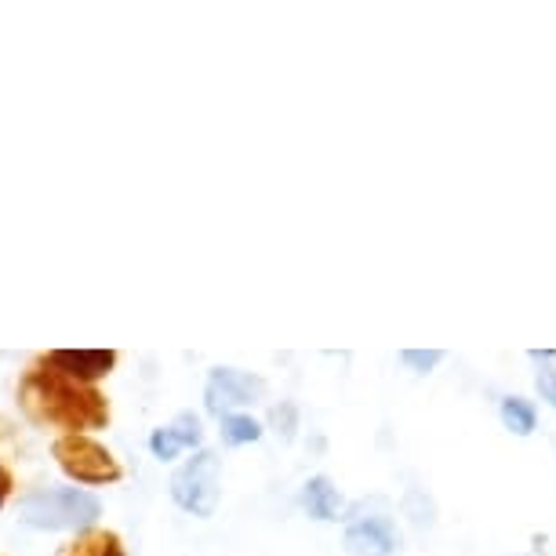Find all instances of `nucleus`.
Wrapping results in <instances>:
<instances>
[{
  "label": "nucleus",
  "instance_id": "f257e3e1",
  "mask_svg": "<svg viewBox=\"0 0 556 556\" xmlns=\"http://www.w3.org/2000/svg\"><path fill=\"white\" fill-rule=\"evenodd\" d=\"M18 404H23L29 422L62 429V437H77L110 422L106 396L96 386H84L55 371L45 356L34 367H26L23 382H18Z\"/></svg>",
  "mask_w": 556,
  "mask_h": 556
},
{
  "label": "nucleus",
  "instance_id": "f03ea898",
  "mask_svg": "<svg viewBox=\"0 0 556 556\" xmlns=\"http://www.w3.org/2000/svg\"><path fill=\"white\" fill-rule=\"evenodd\" d=\"M18 517L40 531H91L102 502L80 488H37L18 502Z\"/></svg>",
  "mask_w": 556,
  "mask_h": 556
},
{
  "label": "nucleus",
  "instance_id": "7ed1b4c3",
  "mask_svg": "<svg viewBox=\"0 0 556 556\" xmlns=\"http://www.w3.org/2000/svg\"><path fill=\"white\" fill-rule=\"evenodd\" d=\"M51 455H55V462L62 466V473L73 477L77 484H117L124 477V469H121V462L113 458V451L88 433L59 437L55 444H51Z\"/></svg>",
  "mask_w": 556,
  "mask_h": 556
},
{
  "label": "nucleus",
  "instance_id": "20e7f679",
  "mask_svg": "<svg viewBox=\"0 0 556 556\" xmlns=\"http://www.w3.org/2000/svg\"><path fill=\"white\" fill-rule=\"evenodd\" d=\"M172 498L178 509L193 513V517L207 520L218 506V455L201 447L186 462L182 469L172 477Z\"/></svg>",
  "mask_w": 556,
  "mask_h": 556
},
{
  "label": "nucleus",
  "instance_id": "39448f33",
  "mask_svg": "<svg viewBox=\"0 0 556 556\" xmlns=\"http://www.w3.org/2000/svg\"><path fill=\"white\" fill-rule=\"evenodd\" d=\"M266 393V382L251 371H240V367H215L207 375V386H204V407L218 418L233 415V407H248L262 401Z\"/></svg>",
  "mask_w": 556,
  "mask_h": 556
},
{
  "label": "nucleus",
  "instance_id": "423d86ee",
  "mask_svg": "<svg viewBox=\"0 0 556 556\" xmlns=\"http://www.w3.org/2000/svg\"><path fill=\"white\" fill-rule=\"evenodd\" d=\"M342 542L353 556H393L401 549V531L390 513H367L345 523Z\"/></svg>",
  "mask_w": 556,
  "mask_h": 556
},
{
  "label": "nucleus",
  "instance_id": "0eeeda50",
  "mask_svg": "<svg viewBox=\"0 0 556 556\" xmlns=\"http://www.w3.org/2000/svg\"><path fill=\"white\" fill-rule=\"evenodd\" d=\"M45 361L55 367V371L70 375V379H77L84 386H96L99 379H106V375L117 367V350H51L45 353Z\"/></svg>",
  "mask_w": 556,
  "mask_h": 556
},
{
  "label": "nucleus",
  "instance_id": "6e6552de",
  "mask_svg": "<svg viewBox=\"0 0 556 556\" xmlns=\"http://www.w3.org/2000/svg\"><path fill=\"white\" fill-rule=\"evenodd\" d=\"M201 418H197L193 412H182L175 418L172 426H161V429H153V437H150V451L161 462H172L178 451H186V447H201Z\"/></svg>",
  "mask_w": 556,
  "mask_h": 556
},
{
  "label": "nucleus",
  "instance_id": "1a4fd4ad",
  "mask_svg": "<svg viewBox=\"0 0 556 556\" xmlns=\"http://www.w3.org/2000/svg\"><path fill=\"white\" fill-rule=\"evenodd\" d=\"M299 506H302L306 517L328 523V520H339L342 495H339V488H334L328 477H309L306 484H302V491H299Z\"/></svg>",
  "mask_w": 556,
  "mask_h": 556
},
{
  "label": "nucleus",
  "instance_id": "9d476101",
  "mask_svg": "<svg viewBox=\"0 0 556 556\" xmlns=\"http://www.w3.org/2000/svg\"><path fill=\"white\" fill-rule=\"evenodd\" d=\"M62 556H124V545H121V534L91 528L77 534V542H70V549Z\"/></svg>",
  "mask_w": 556,
  "mask_h": 556
},
{
  "label": "nucleus",
  "instance_id": "9b49d317",
  "mask_svg": "<svg viewBox=\"0 0 556 556\" xmlns=\"http://www.w3.org/2000/svg\"><path fill=\"white\" fill-rule=\"evenodd\" d=\"M502 415V426L509 429V433L517 437H531L534 433V422H539V412H534L531 401H523V396H506L498 407Z\"/></svg>",
  "mask_w": 556,
  "mask_h": 556
},
{
  "label": "nucleus",
  "instance_id": "f8f14e48",
  "mask_svg": "<svg viewBox=\"0 0 556 556\" xmlns=\"http://www.w3.org/2000/svg\"><path fill=\"white\" fill-rule=\"evenodd\" d=\"M218 422H223V429H218V433H223V444H226V447L255 444V440L262 437V426H258L251 415H237V412H233V415L218 418Z\"/></svg>",
  "mask_w": 556,
  "mask_h": 556
},
{
  "label": "nucleus",
  "instance_id": "ddd939ff",
  "mask_svg": "<svg viewBox=\"0 0 556 556\" xmlns=\"http://www.w3.org/2000/svg\"><path fill=\"white\" fill-rule=\"evenodd\" d=\"M269 429L277 433L280 440H295V429H299V404L291 401H280L269 407Z\"/></svg>",
  "mask_w": 556,
  "mask_h": 556
},
{
  "label": "nucleus",
  "instance_id": "4468645a",
  "mask_svg": "<svg viewBox=\"0 0 556 556\" xmlns=\"http://www.w3.org/2000/svg\"><path fill=\"white\" fill-rule=\"evenodd\" d=\"M404 513L412 517V523H418V528H429L433 523V502L426 498V491L412 488L404 495Z\"/></svg>",
  "mask_w": 556,
  "mask_h": 556
},
{
  "label": "nucleus",
  "instance_id": "2eb2a0df",
  "mask_svg": "<svg viewBox=\"0 0 556 556\" xmlns=\"http://www.w3.org/2000/svg\"><path fill=\"white\" fill-rule=\"evenodd\" d=\"M440 361H444V353L440 350H404L401 353V364H407L418 375H429Z\"/></svg>",
  "mask_w": 556,
  "mask_h": 556
},
{
  "label": "nucleus",
  "instance_id": "dca6fc26",
  "mask_svg": "<svg viewBox=\"0 0 556 556\" xmlns=\"http://www.w3.org/2000/svg\"><path fill=\"white\" fill-rule=\"evenodd\" d=\"M534 390L549 407H556V367L549 361H539V371H534Z\"/></svg>",
  "mask_w": 556,
  "mask_h": 556
},
{
  "label": "nucleus",
  "instance_id": "f3484780",
  "mask_svg": "<svg viewBox=\"0 0 556 556\" xmlns=\"http://www.w3.org/2000/svg\"><path fill=\"white\" fill-rule=\"evenodd\" d=\"M12 488H15V480H12V473H8L4 458H0V509H4V502H8V495H12Z\"/></svg>",
  "mask_w": 556,
  "mask_h": 556
}]
</instances>
